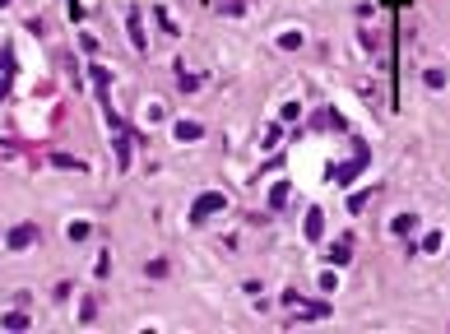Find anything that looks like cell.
<instances>
[{
  "instance_id": "ac0fdd59",
  "label": "cell",
  "mask_w": 450,
  "mask_h": 334,
  "mask_svg": "<svg viewBox=\"0 0 450 334\" xmlns=\"http://www.w3.org/2000/svg\"><path fill=\"white\" fill-rule=\"evenodd\" d=\"M93 316H98V302L84 297V302H79V321H93Z\"/></svg>"
},
{
  "instance_id": "30bf717a",
  "label": "cell",
  "mask_w": 450,
  "mask_h": 334,
  "mask_svg": "<svg viewBox=\"0 0 450 334\" xmlns=\"http://www.w3.org/2000/svg\"><path fill=\"white\" fill-rule=\"evenodd\" d=\"M288 195H293V186H288V181H274V186H270V209H283Z\"/></svg>"
},
{
  "instance_id": "cb8c5ba5",
  "label": "cell",
  "mask_w": 450,
  "mask_h": 334,
  "mask_svg": "<svg viewBox=\"0 0 450 334\" xmlns=\"http://www.w3.org/2000/svg\"><path fill=\"white\" fill-rule=\"evenodd\" d=\"M168 274V260H149V278H163Z\"/></svg>"
},
{
  "instance_id": "4fadbf2b",
  "label": "cell",
  "mask_w": 450,
  "mask_h": 334,
  "mask_svg": "<svg viewBox=\"0 0 450 334\" xmlns=\"http://www.w3.org/2000/svg\"><path fill=\"white\" fill-rule=\"evenodd\" d=\"M51 167H61V172H79V158H70V154H51Z\"/></svg>"
},
{
  "instance_id": "277c9868",
  "label": "cell",
  "mask_w": 450,
  "mask_h": 334,
  "mask_svg": "<svg viewBox=\"0 0 450 334\" xmlns=\"http://www.w3.org/2000/svg\"><path fill=\"white\" fill-rule=\"evenodd\" d=\"M112 149H116V167H121V172H125V167H130V125H121V121H112Z\"/></svg>"
},
{
  "instance_id": "5bb4252c",
  "label": "cell",
  "mask_w": 450,
  "mask_h": 334,
  "mask_svg": "<svg viewBox=\"0 0 450 334\" xmlns=\"http://www.w3.org/2000/svg\"><path fill=\"white\" fill-rule=\"evenodd\" d=\"M0 325H5V330H28V316H23V311H10V316H0Z\"/></svg>"
},
{
  "instance_id": "e0dca14e",
  "label": "cell",
  "mask_w": 450,
  "mask_h": 334,
  "mask_svg": "<svg viewBox=\"0 0 450 334\" xmlns=\"http://www.w3.org/2000/svg\"><path fill=\"white\" fill-rule=\"evenodd\" d=\"M279 140H283V130H279V125H265V135H260V144H265V149H274Z\"/></svg>"
},
{
  "instance_id": "44dd1931",
  "label": "cell",
  "mask_w": 450,
  "mask_h": 334,
  "mask_svg": "<svg viewBox=\"0 0 450 334\" xmlns=\"http://www.w3.org/2000/svg\"><path fill=\"white\" fill-rule=\"evenodd\" d=\"M349 209H353V214H362V209H367V190H358V195H349Z\"/></svg>"
},
{
  "instance_id": "4316f807",
  "label": "cell",
  "mask_w": 450,
  "mask_h": 334,
  "mask_svg": "<svg viewBox=\"0 0 450 334\" xmlns=\"http://www.w3.org/2000/svg\"><path fill=\"white\" fill-rule=\"evenodd\" d=\"M5 5H10V0H0V10H5Z\"/></svg>"
},
{
  "instance_id": "3957f363",
  "label": "cell",
  "mask_w": 450,
  "mask_h": 334,
  "mask_svg": "<svg viewBox=\"0 0 450 334\" xmlns=\"http://www.w3.org/2000/svg\"><path fill=\"white\" fill-rule=\"evenodd\" d=\"M125 33H130L135 51H149V37H144V14H139V5H130V10H125Z\"/></svg>"
},
{
  "instance_id": "52a82bcc",
  "label": "cell",
  "mask_w": 450,
  "mask_h": 334,
  "mask_svg": "<svg viewBox=\"0 0 450 334\" xmlns=\"http://www.w3.org/2000/svg\"><path fill=\"white\" fill-rule=\"evenodd\" d=\"M172 135H177L181 144H195V140L204 135V125H200V121H177V130H172Z\"/></svg>"
},
{
  "instance_id": "2e32d148",
  "label": "cell",
  "mask_w": 450,
  "mask_h": 334,
  "mask_svg": "<svg viewBox=\"0 0 450 334\" xmlns=\"http://www.w3.org/2000/svg\"><path fill=\"white\" fill-rule=\"evenodd\" d=\"M65 237H70V242H84V237H89V223H84V218H79V223H70V228H65Z\"/></svg>"
},
{
  "instance_id": "484cf974",
  "label": "cell",
  "mask_w": 450,
  "mask_h": 334,
  "mask_svg": "<svg viewBox=\"0 0 450 334\" xmlns=\"http://www.w3.org/2000/svg\"><path fill=\"white\" fill-rule=\"evenodd\" d=\"M5 93H10V84H5V79H0V102H5Z\"/></svg>"
},
{
  "instance_id": "603a6c76",
  "label": "cell",
  "mask_w": 450,
  "mask_h": 334,
  "mask_svg": "<svg viewBox=\"0 0 450 334\" xmlns=\"http://www.w3.org/2000/svg\"><path fill=\"white\" fill-rule=\"evenodd\" d=\"M195 89H200V79H195V75H186V70H181V93H195Z\"/></svg>"
},
{
  "instance_id": "d6986e66",
  "label": "cell",
  "mask_w": 450,
  "mask_h": 334,
  "mask_svg": "<svg viewBox=\"0 0 450 334\" xmlns=\"http://www.w3.org/2000/svg\"><path fill=\"white\" fill-rule=\"evenodd\" d=\"M339 288V274L335 269H325V274H320V292H335Z\"/></svg>"
},
{
  "instance_id": "8992f818",
  "label": "cell",
  "mask_w": 450,
  "mask_h": 334,
  "mask_svg": "<svg viewBox=\"0 0 450 334\" xmlns=\"http://www.w3.org/2000/svg\"><path fill=\"white\" fill-rule=\"evenodd\" d=\"M302 233H306V242H320V237H325V214H320V209H306Z\"/></svg>"
},
{
  "instance_id": "8fae6325",
  "label": "cell",
  "mask_w": 450,
  "mask_h": 334,
  "mask_svg": "<svg viewBox=\"0 0 450 334\" xmlns=\"http://www.w3.org/2000/svg\"><path fill=\"white\" fill-rule=\"evenodd\" d=\"M325 316H330L325 302H306V307H302V321H325Z\"/></svg>"
},
{
  "instance_id": "6da1fadb",
  "label": "cell",
  "mask_w": 450,
  "mask_h": 334,
  "mask_svg": "<svg viewBox=\"0 0 450 334\" xmlns=\"http://www.w3.org/2000/svg\"><path fill=\"white\" fill-rule=\"evenodd\" d=\"M367 158H372V154H367V144H362V140H353V158H349V163H335V167H330V181H335V186H353V181L362 177V167H367Z\"/></svg>"
},
{
  "instance_id": "7402d4cb",
  "label": "cell",
  "mask_w": 450,
  "mask_h": 334,
  "mask_svg": "<svg viewBox=\"0 0 450 334\" xmlns=\"http://www.w3.org/2000/svg\"><path fill=\"white\" fill-rule=\"evenodd\" d=\"M302 116V102H283V121H297Z\"/></svg>"
},
{
  "instance_id": "ba28073f",
  "label": "cell",
  "mask_w": 450,
  "mask_h": 334,
  "mask_svg": "<svg viewBox=\"0 0 450 334\" xmlns=\"http://www.w3.org/2000/svg\"><path fill=\"white\" fill-rule=\"evenodd\" d=\"M349 256H353V237H339V242L330 246V260H335V265H349Z\"/></svg>"
},
{
  "instance_id": "d4e9b609",
  "label": "cell",
  "mask_w": 450,
  "mask_h": 334,
  "mask_svg": "<svg viewBox=\"0 0 450 334\" xmlns=\"http://www.w3.org/2000/svg\"><path fill=\"white\" fill-rule=\"evenodd\" d=\"M0 70H5V75H10V51H0Z\"/></svg>"
},
{
  "instance_id": "5b68a950",
  "label": "cell",
  "mask_w": 450,
  "mask_h": 334,
  "mask_svg": "<svg viewBox=\"0 0 450 334\" xmlns=\"http://www.w3.org/2000/svg\"><path fill=\"white\" fill-rule=\"evenodd\" d=\"M33 237H37V228H33V223H23V228L5 233V246H10V251H28V246H33Z\"/></svg>"
},
{
  "instance_id": "ffe728a7",
  "label": "cell",
  "mask_w": 450,
  "mask_h": 334,
  "mask_svg": "<svg viewBox=\"0 0 450 334\" xmlns=\"http://www.w3.org/2000/svg\"><path fill=\"white\" fill-rule=\"evenodd\" d=\"M427 89H446V70H427Z\"/></svg>"
},
{
  "instance_id": "9c48e42d",
  "label": "cell",
  "mask_w": 450,
  "mask_h": 334,
  "mask_svg": "<svg viewBox=\"0 0 450 334\" xmlns=\"http://www.w3.org/2000/svg\"><path fill=\"white\" fill-rule=\"evenodd\" d=\"M89 79H93V89L107 98V89H112V70H107V66H93V70H89Z\"/></svg>"
},
{
  "instance_id": "7c38bea8",
  "label": "cell",
  "mask_w": 450,
  "mask_h": 334,
  "mask_svg": "<svg viewBox=\"0 0 450 334\" xmlns=\"http://www.w3.org/2000/svg\"><path fill=\"white\" fill-rule=\"evenodd\" d=\"M413 228H418V218H413V214H399V218L390 223V233H399V237H408Z\"/></svg>"
},
{
  "instance_id": "7a4b0ae2",
  "label": "cell",
  "mask_w": 450,
  "mask_h": 334,
  "mask_svg": "<svg viewBox=\"0 0 450 334\" xmlns=\"http://www.w3.org/2000/svg\"><path fill=\"white\" fill-rule=\"evenodd\" d=\"M227 209V195H218V190H204V195H195V209H191V223L209 218V214H223Z\"/></svg>"
},
{
  "instance_id": "9a60e30c",
  "label": "cell",
  "mask_w": 450,
  "mask_h": 334,
  "mask_svg": "<svg viewBox=\"0 0 450 334\" xmlns=\"http://www.w3.org/2000/svg\"><path fill=\"white\" fill-rule=\"evenodd\" d=\"M279 51H302V33H279Z\"/></svg>"
}]
</instances>
